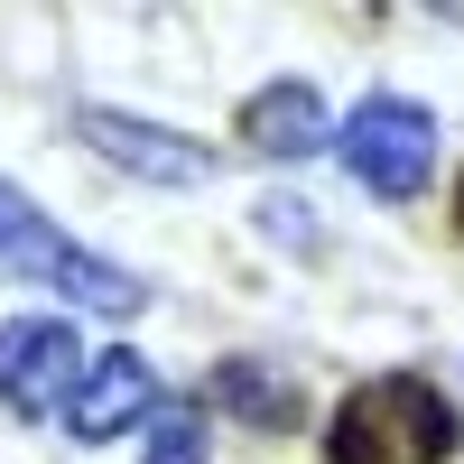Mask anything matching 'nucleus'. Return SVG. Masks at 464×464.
Returning a JSON list of instances; mask_svg holds the SVG:
<instances>
[{"label":"nucleus","instance_id":"1","mask_svg":"<svg viewBox=\"0 0 464 464\" xmlns=\"http://www.w3.org/2000/svg\"><path fill=\"white\" fill-rule=\"evenodd\" d=\"M464 446V418L437 381L391 372V381H362L353 400L334 409L325 428V464H446Z\"/></svg>","mask_w":464,"mask_h":464},{"label":"nucleus","instance_id":"2","mask_svg":"<svg viewBox=\"0 0 464 464\" xmlns=\"http://www.w3.org/2000/svg\"><path fill=\"white\" fill-rule=\"evenodd\" d=\"M0 269H10V279L56 288L65 306H93V316H140V297H149L130 269H111V260H93L84 242H65V232L37 214L10 177H0Z\"/></svg>","mask_w":464,"mask_h":464},{"label":"nucleus","instance_id":"3","mask_svg":"<svg viewBox=\"0 0 464 464\" xmlns=\"http://www.w3.org/2000/svg\"><path fill=\"white\" fill-rule=\"evenodd\" d=\"M334 149H343V168H353L362 196L409 205L418 186L437 177V111L400 102V93H372V102H353V121L334 130Z\"/></svg>","mask_w":464,"mask_h":464},{"label":"nucleus","instance_id":"4","mask_svg":"<svg viewBox=\"0 0 464 464\" xmlns=\"http://www.w3.org/2000/svg\"><path fill=\"white\" fill-rule=\"evenodd\" d=\"M84 343H74L65 316H19L0 325V409L10 418H56L74 400V381H84Z\"/></svg>","mask_w":464,"mask_h":464},{"label":"nucleus","instance_id":"5","mask_svg":"<svg viewBox=\"0 0 464 464\" xmlns=\"http://www.w3.org/2000/svg\"><path fill=\"white\" fill-rule=\"evenodd\" d=\"M74 130H84V149L93 159H111V168H130V177H149V186H205L214 177V149H196V140H177V130H159V121H130V111H74Z\"/></svg>","mask_w":464,"mask_h":464},{"label":"nucleus","instance_id":"6","mask_svg":"<svg viewBox=\"0 0 464 464\" xmlns=\"http://www.w3.org/2000/svg\"><path fill=\"white\" fill-rule=\"evenodd\" d=\"M149 400H159V372H149L140 353H93L84 381H74V400H65V428L84 437V446H111Z\"/></svg>","mask_w":464,"mask_h":464},{"label":"nucleus","instance_id":"7","mask_svg":"<svg viewBox=\"0 0 464 464\" xmlns=\"http://www.w3.org/2000/svg\"><path fill=\"white\" fill-rule=\"evenodd\" d=\"M242 149H260V159H316V149H325L316 84H260L242 102Z\"/></svg>","mask_w":464,"mask_h":464},{"label":"nucleus","instance_id":"8","mask_svg":"<svg viewBox=\"0 0 464 464\" xmlns=\"http://www.w3.org/2000/svg\"><path fill=\"white\" fill-rule=\"evenodd\" d=\"M205 400H214L223 418H242V428H260V437H288L297 418H306L297 381H279L269 362H214V372H205Z\"/></svg>","mask_w":464,"mask_h":464},{"label":"nucleus","instance_id":"9","mask_svg":"<svg viewBox=\"0 0 464 464\" xmlns=\"http://www.w3.org/2000/svg\"><path fill=\"white\" fill-rule=\"evenodd\" d=\"M140 464H205V428H196V409H159V418H149Z\"/></svg>","mask_w":464,"mask_h":464},{"label":"nucleus","instance_id":"10","mask_svg":"<svg viewBox=\"0 0 464 464\" xmlns=\"http://www.w3.org/2000/svg\"><path fill=\"white\" fill-rule=\"evenodd\" d=\"M260 232H269V242H316V223H306L297 196H269V205H260Z\"/></svg>","mask_w":464,"mask_h":464},{"label":"nucleus","instance_id":"11","mask_svg":"<svg viewBox=\"0 0 464 464\" xmlns=\"http://www.w3.org/2000/svg\"><path fill=\"white\" fill-rule=\"evenodd\" d=\"M455 223H464V186H455Z\"/></svg>","mask_w":464,"mask_h":464}]
</instances>
